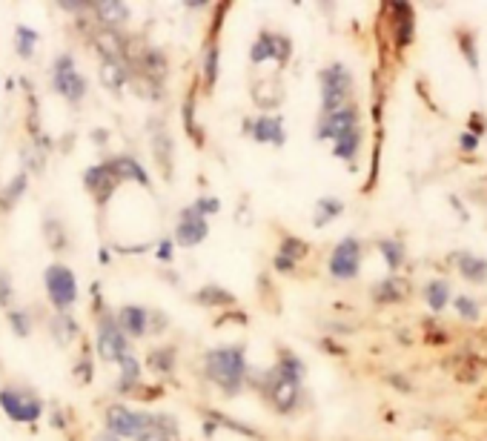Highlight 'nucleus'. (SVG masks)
Segmentation results:
<instances>
[{"instance_id":"nucleus-1","label":"nucleus","mask_w":487,"mask_h":441,"mask_svg":"<svg viewBox=\"0 0 487 441\" xmlns=\"http://www.w3.org/2000/svg\"><path fill=\"white\" fill-rule=\"evenodd\" d=\"M206 375L229 395H235L247 378V361L241 347H218L206 353Z\"/></svg>"},{"instance_id":"nucleus-2","label":"nucleus","mask_w":487,"mask_h":441,"mask_svg":"<svg viewBox=\"0 0 487 441\" xmlns=\"http://www.w3.org/2000/svg\"><path fill=\"white\" fill-rule=\"evenodd\" d=\"M350 89H353V78L350 72L341 66V64H333L321 72V106H324V115L347 106V98H350Z\"/></svg>"},{"instance_id":"nucleus-3","label":"nucleus","mask_w":487,"mask_h":441,"mask_svg":"<svg viewBox=\"0 0 487 441\" xmlns=\"http://www.w3.org/2000/svg\"><path fill=\"white\" fill-rule=\"evenodd\" d=\"M44 281H46V293L52 298V304L66 313L75 301H78V281H75V273L64 264H52L46 273H44Z\"/></svg>"},{"instance_id":"nucleus-4","label":"nucleus","mask_w":487,"mask_h":441,"mask_svg":"<svg viewBox=\"0 0 487 441\" xmlns=\"http://www.w3.org/2000/svg\"><path fill=\"white\" fill-rule=\"evenodd\" d=\"M52 83H55V89H58L66 101H72V103H81L84 95H86V81H84V75L75 69L72 55H61V58L55 61V66H52Z\"/></svg>"},{"instance_id":"nucleus-5","label":"nucleus","mask_w":487,"mask_h":441,"mask_svg":"<svg viewBox=\"0 0 487 441\" xmlns=\"http://www.w3.org/2000/svg\"><path fill=\"white\" fill-rule=\"evenodd\" d=\"M0 407H4V412H6L12 421H35V418H41V412H44V404H41L35 395L18 392V390H12V387L0 390Z\"/></svg>"},{"instance_id":"nucleus-6","label":"nucleus","mask_w":487,"mask_h":441,"mask_svg":"<svg viewBox=\"0 0 487 441\" xmlns=\"http://www.w3.org/2000/svg\"><path fill=\"white\" fill-rule=\"evenodd\" d=\"M361 270V244L356 238H344L336 250H333V258H330V273L338 278V281H350L356 278Z\"/></svg>"},{"instance_id":"nucleus-7","label":"nucleus","mask_w":487,"mask_h":441,"mask_svg":"<svg viewBox=\"0 0 487 441\" xmlns=\"http://www.w3.org/2000/svg\"><path fill=\"white\" fill-rule=\"evenodd\" d=\"M178 424L172 415H149L141 412V424L135 432V441H178Z\"/></svg>"},{"instance_id":"nucleus-8","label":"nucleus","mask_w":487,"mask_h":441,"mask_svg":"<svg viewBox=\"0 0 487 441\" xmlns=\"http://www.w3.org/2000/svg\"><path fill=\"white\" fill-rule=\"evenodd\" d=\"M126 335L121 333V327H118V321H112V318H104L101 321V327H98V353H101V358H106V361H121L124 355H126Z\"/></svg>"},{"instance_id":"nucleus-9","label":"nucleus","mask_w":487,"mask_h":441,"mask_svg":"<svg viewBox=\"0 0 487 441\" xmlns=\"http://www.w3.org/2000/svg\"><path fill=\"white\" fill-rule=\"evenodd\" d=\"M350 129H358V112L353 103L330 112V115H321V123H318V138H341L347 135Z\"/></svg>"},{"instance_id":"nucleus-10","label":"nucleus","mask_w":487,"mask_h":441,"mask_svg":"<svg viewBox=\"0 0 487 441\" xmlns=\"http://www.w3.org/2000/svg\"><path fill=\"white\" fill-rule=\"evenodd\" d=\"M290 41L284 35H276V32H261L258 41L253 44V64H261L267 58H276L278 64H287L290 58Z\"/></svg>"},{"instance_id":"nucleus-11","label":"nucleus","mask_w":487,"mask_h":441,"mask_svg":"<svg viewBox=\"0 0 487 441\" xmlns=\"http://www.w3.org/2000/svg\"><path fill=\"white\" fill-rule=\"evenodd\" d=\"M267 395L273 398V404L281 412H290L296 407V401H298V384L290 381V378H284L278 370H273L267 375Z\"/></svg>"},{"instance_id":"nucleus-12","label":"nucleus","mask_w":487,"mask_h":441,"mask_svg":"<svg viewBox=\"0 0 487 441\" xmlns=\"http://www.w3.org/2000/svg\"><path fill=\"white\" fill-rule=\"evenodd\" d=\"M175 235H178V244H181V247H195V244H201V241L206 238V218H201L192 206L184 209V212H181V220H178Z\"/></svg>"},{"instance_id":"nucleus-13","label":"nucleus","mask_w":487,"mask_h":441,"mask_svg":"<svg viewBox=\"0 0 487 441\" xmlns=\"http://www.w3.org/2000/svg\"><path fill=\"white\" fill-rule=\"evenodd\" d=\"M138 424H141V412H132L129 407L124 404H112L106 410V427L112 435L118 438H126V435H135L138 432Z\"/></svg>"},{"instance_id":"nucleus-14","label":"nucleus","mask_w":487,"mask_h":441,"mask_svg":"<svg viewBox=\"0 0 487 441\" xmlns=\"http://www.w3.org/2000/svg\"><path fill=\"white\" fill-rule=\"evenodd\" d=\"M106 169L112 172V178L115 181H138V183H144V186H149V175H146V169L135 161V158H129V155H118V158H112V161H106Z\"/></svg>"},{"instance_id":"nucleus-15","label":"nucleus","mask_w":487,"mask_h":441,"mask_svg":"<svg viewBox=\"0 0 487 441\" xmlns=\"http://www.w3.org/2000/svg\"><path fill=\"white\" fill-rule=\"evenodd\" d=\"M115 321L121 324V333H129V335H144L146 327H149V313L144 307H135V304H126L118 310Z\"/></svg>"},{"instance_id":"nucleus-16","label":"nucleus","mask_w":487,"mask_h":441,"mask_svg":"<svg viewBox=\"0 0 487 441\" xmlns=\"http://www.w3.org/2000/svg\"><path fill=\"white\" fill-rule=\"evenodd\" d=\"M84 183H86V189L98 198V201H106L109 195H112V189H115V178H112V172L106 169V163H101V166H92L86 175H84Z\"/></svg>"},{"instance_id":"nucleus-17","label":"nucleus","mask_w":487,"mask_h":441,"mask_svg":"<svg viewBox=\"0 0 487 441\" xmlns=\"http://www.w3.org/2000/svg\"><path fill=\"white\" fill-rule=\"evenodd\" d=\"M307 255V244L301 241V238H293V235H287L284 241H281V247H278V255H276V270H281V273H290L301 258Z\"/></svg>"},{"instance_id":"nucleus-18","label":"nucleus","mask_w":487,"mask_h":441,"mask_svg":"<svg viewBox=\"0 0 487 441\" xmlns=\"http://www.w3.org/2000/svg\"><path fill=\"white\" fill-rule=\"evenodd\" d=\"M253 138H256L258 143H276V146H281V143H284L281 118H273V115L258 118V121L253 123Z\"/></svg>"},{"instance_id":"nucleus-19","label":"nucleus","mask_w":487,"mask_h":441,"mask_svg":"<svg viewBox=\"0 0 487 441\" xmlns=\"http://www.w3.org/2000/svg\"><path fill=\"white\" fill-rule=\"evenodd\" d=\"M95 46L104 52V58H106V61H121V58H124V52H126V46H124V41H121L118 29H109V26L95 32Z\"/></svg>"},{"instance_id":"nucleus-20","label":"nucleus","mask_w":487,"mask_h":441,"mask_svg":"<svg viewBox=\"0 0 487 441\" xmlns=\"http://www.w3.org/2000/svg\"><path fill=\"white\" fill-rule=\"evenodd\" d=\"M253 98H256V103H258L261 109L278 106V103H281V83H278V78H264V81H258V83L253 86Z\"/></svg>"},{"instance_id":"nucleus-21","label":"nucleus","mask_w":487,"mask_h":441,"mask_svg":"<svg viewBox=\"0 0 487 441\" xmlns=\"http://www.w3.org/2000/svg\"><path fill=\"white\" fill-rule=\"evenodd\" d=\"M129 78H132V75H129V69L124 66V61H104V66H101V81H104V86H109L112 92H118V89L126 86Z\"/></svg>"},{"instance_id":"nucleus-22","label":"nucleus","mask_w":487,"mask_h":441,"mask_svg":"<svg viewBox=\"0 0 487 441\" xmlns=\"http://www.w3.org/2000/svg\"><path fill=\"white\" fill-rule=\"evenodd\" d=\"M396 12V44L407 46L413 41V9L407 4H393Z\"/></svg>"},{"instance_id":"nucleus-23","label":"nucleus","mask_w":487,"mask_h":441,"mask_svg":"<svg viewBox=\"0 0 487 441\" xmlns=\"http://www.w3.org/2000/svg\"><path fill=\"white\" fill-rule=\"evenodd\" d=\"M456 264H458V273L467 281H476V284L487 281V261L484 258H478V255H458Z\"/></svg>"},{"instance_id":"nucleus-24","label":"nucleus","mask_w":487,"mask_h":441,"mask_svg":"<svg viewBox=\"0 0 487 441\" xmlns=\"http://www.w3.org/2000/svg\"><path fill=\"white\" fill-rule=\"evenodd\" d=\"M95 12L109 29H118V24H124L129 18V9L124 4H95Z\"/></svg>"},{"instance_id":"nucleus-25","label":"nucleus","mask_w":487,"mask_h":441,"mask_svg":"<svg viewBox=\"0 0 487 441\" xmlns=\"http://www.w3.org/2000/svg\"><path fill=\"white\" fill-rule=\"evenodd\" d=\"M424 295H427V304L438 313V310H444L450 304V284L447 281H430L427 290H424Z\"/></svg>"},{"instance_id":"nucleus-26","label":"nucleus","mask_w":487,"mask_h":441,"mask_svg":"<svg viewBox=\"0 0 487 441\" xmlns=\"http://www.w3.org/2000/svg\"><path fill=\"white\" fill-rule=\"evenodd\" d=\"M358 143H361V132L358 129H350L347 135L336 138V155L344 158V161H353L356 152H358Z\"/></svg>"},{"instance_id":"nucleus-27","label":"nucleus","mask_w":487,"mask_h":441,"mask_svg":"<svg viewBox=\"0 0 487 441\" xmlns=\"http://www.w3.org/2000/svg\"><path fill=\"white\" fill-rule=\"evenodd\" d=\"M284 378H290V381H296V384H301V378H304V364L293 355V353H284L281 355V361H278V367H276Z\"/></svg>"},{"instance_id":"nucleus-28","label":"nucleus","mask_w":487,"mask_h":441,"mask_svg":"<svg viewBox=\"0 0 487 441\" xmlns=\"http://www.w3.org/2000/svg\"><path fill=\"white\" fill-rule=\"evenodd\" d=\"M118 364H121V390H129L135 381H141V364H138L129 353H126Z\"/></svg>"},{"instance_id":"nucleus-29","label":"nucleus","mask_w":487,"mask_h":441,"mask_svg":"<svg viewBox=\"0 0 487 441\" xmlns=\"http://www.w3.org/2000/svg\"><path fill=\"white\" fill-rule=\"evenodd\" d=\"M198 301L201 304H215V307H226V304H235V298L226 293V290H221V287H204L201 293H198Z\"/></svg>"},{"instance_id":"nucleus-30","label":"nucleus","mask_w":487,"mask_h":441,"mask_svg":"<svg viewBox=\"0 0 487 441\" xmlns=\"http://www.w3.org/2000/svg\"><path fill=\"white\" fill-rule=\"evenodd\" d=\"M52 333L58 335L61 344H66V341H72V338L78 335V324H75V318H69L66 313H61V315L55 318V324H52Z\"/></svg>"},{"instance_id":"nucleus-31","label":"nucleus","mask_w":487,"mask_h":441,"mask_svg":"<svg viewBox=\"0 0 487 441\" xmlns=\"http://www.w3.org/2000/svg\"><path fill=\"white\" fill-rule=\"evenodd\" d=\"M318 215H316V224L321 227V224H327V220H333V218H338L341 215V209H344V203L341 201H336V198H324V201H318Z\"/></svg>"},{"instance_id":"nucleus-32","label":"nucleus","mask_w":487,"mask_h":441,"mask_svg":"<svg viewBox=\"0 0 487 441\" xmlns=\"http://www.w3.org/2000/svg\"><path fill=\"white\" fill-rule=\"evenodd\" d=\"M26 183H29V175L26 172H21V175H15L12 178V183L6 186V192H4V198H0V203L4 206H12L21 195H24V189H26Z\"/></svg>"},{"instance_id":"nucleus-33","label":"nucleus","mask_w":487,"mask_h":441,"mask_svg":"<svg viewBox=\"0 0 487 441\" xmlns=\"http://www.w3.org/2000/svg\"><path fill=\"white\" fill-rule=\"evenodd\" d=\"M378 250L384 253V258H387V264H390V270H398L401 267V261H404V247L398 244V241H381L378 244Z\"/></svg>"},{"instance_id":"nucleus-34","label":"nucleus","mask_w":487,"mask_h":441,"mask_svg":"<svg viewBox=\"0 0 487 441\" xmlns=\"http://www.w3.org/2000/svg\"><path fill=\"white\" fill-rule=\"evenodd\" d=\"M204 81L206 86H215L218 81V46H206V58H204Z\"/></svg>"},{"instance_id":"nucleus-35","label":"nucleus","mask_w":487,"mask_h":441,"mask_svg":"<svg viewBox=\"0 0 487 441\" xmlns=\"http://www.w3.org/2000/svg\"><path fill=\"white\" fill-rule=\"evenodd\" d=\"M373 295H376V301L390 304V301H398V298L404 295V290H401L396 281H384L381 287H376V290H373Z\"/></svg>"},{"instance_id":"nucleus-36","label":"nucleus","mask_w":487,"mask_h":441,"mask_svg":"<svg viewBox=\"0 0 487 441\" xmlns=\"http://www.w3.org/2000/svg\"><path fill=\"white\" fill-rule=\"evenodd\" d=\"M149 364L158 370V372H172V364H175V350H155L149 355Z\"/></svg>"},{"instance_id":"nucleus-37","label":"nucleus","mask_w":487,"mask_h":441,"mask_svg":"<svg viewBox=\"0 0 487 441\" xmlns=\"http://www.w3.org/2000/svg\"><path fill=\"white\" fill-rule=\"evenodd\" d=\"M35 41H38V35H35L32 29L21 26V29H18V55H21V58H32Z\"/></svg>"},{"instance_id":"nucleus-38","label":"nucleus","mask_w":487,"mask_h":441,"mask_svg":"<svg viewBox=\"0 0 487 441\" xmlns=\"http://www.w3.org/2000/svg\"><path fill=\"white\" fill-rule=\"evenodd\" d=\"M46 241L52 250H64L66 247V238H64V230L58 220H46Z\"/></svg>"},{"instance_id":"nucleus-39","label":"nucleus","mask_w":487,"mask_h":441,"mask_svg":"<svg viewBox=\"0 0 487 441\" xmlns=\"http://www.w3.org/2000/svg\"><path fill=\"white\" fill-rule=\"evenodd\" d=\"M456 313L461 315V318H467V321H476L478 318V307H476V301H470V298H456Z\"/></svg>"},{"instance_id":"nucleus-40","label":"nucleus","mask_w":487,"mask_h":441,"mask_svg":"<svg viewBox=\"0 0 487 441\" xmlns=\"http://www.w3.org/2000/svg\"><path fill=\"white\" fill-rule=\"evenodd\" d=\"M9 324H12V330L18 335H29V315L24 310H12L9 313Z\"/></svg>"},{"instance_id":"nucleus-41","label":"nucleus","mask_w":487,"mask_h":441,"mask_svg":"<svg viewBox=\"0 0 487 441\" xmlns=\"http://www.w3.org/2000/svg\"><path fill=\"white\" fill-rule=\"evenodd\" d=\"M192 209H195L201 218H206V215H215V212L221 209V203H218V198H198Z\"/></svg>"},{"instance_id":"nucleus-42","label":"nucleus","mask_w":487,"mask_h":441,"mask_svg":"<svg viewBox=\"0 0 487 441\" xmlns=\"http://www.w3.org/2000/svg\"><path fill=\"white\" fill-rule=\"evenodd\" d=\"M9 304H12V281L6 270H0V307H9Z\"/></svg>"},{"instance_id":"nucleus-43","label":"nucleus","mask_w":487,"mask_h":441,"mask_svg":"<svg viewBox=\"0 0 487 441\" xmlns=\"http://www.w3.org/2000/svg\"><path fill=\"white\" fill-rule=\"evenodd\" d=\"M458 41H461V46H464V55H467V61L473 64V69L478 66V61H476V44L470 46V35L467 32H458Z\"/></svg>"},{"instance_id":"nucleus-44","label":"nucleus","mask_w":487,"mask_h":441,"mask_svg":"<svg viewBox=\"0 0 487 441\" xmlns=\"http://www.w3.org/2000/svg\"><path fill=\"white\" fill-rule=\"evenodd\" d=\"M458 141H461V149H467V152L478 146V138H476V135H470V132H464V135H461Z\"/></svg>"},{"instance_id":"nucleus-45","label":"nucleus","mask_w":487,"mask_h":441,"mask_svg":"<svg viewBox=\"0 0 487 441\" xmlns=\"http://www.w3.org/2000/svg\"><path fill=\"white\" fill-rule=\"evenodd\" d=\"M473 126H476V132H473V135L478 138V132H484V123H481V115H473V118H470V129H473Z\"/></svg>"},{"instance_id":"nucleus-46","label":"nucleus","mask_w":487,"mask_h":441,"mask_svg":"<svg viewBox=\"0 0 487 441\" xmlns=\"http://www.w3.org/2000/svg\"><path fill=\"white\" fill-rule=\"evenodd\" d=\"M158 255H161V261H169V255H172V244H169V241H166V244H161Z\"/></svg>"},{"instance_id":"nucleus-47","label":"nucleus","mask_w":487,"mask_h":441,"mask_svg":"<svg viewBox=\"0 0 487 441\" xmlns=\"http://www.w3.org/2000/svg\"><path fill=\"white\" fill-rule=\"evenodd\" d=\"M98 441H121V438H118V435H112V432H104Z\"/></svg>"}]
</instances>
